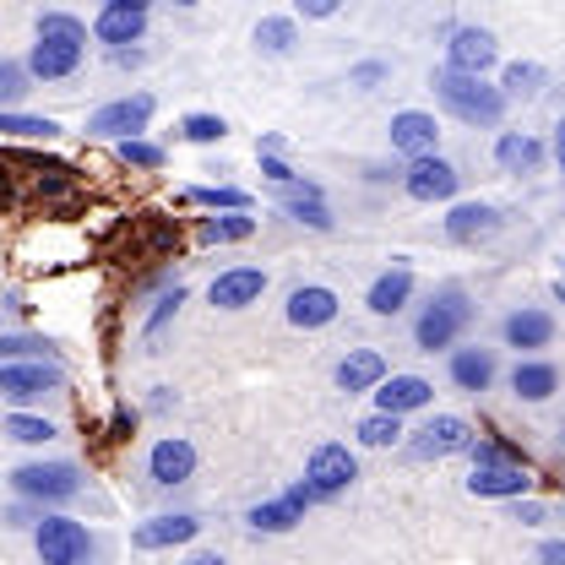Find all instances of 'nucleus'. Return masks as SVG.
<instances>
[{
	"mask_svg": "<svg viewBox=\"0 0 565 565\" xmlns=\"http://www.w3.org/2000/svg\"><path fill=\"white\" fill-rule=\"evenodd\" d=\"M33 544H39L44 565H87V550H93L87 527L71 522V516H44L33 527Z\"/></svg>",
	"mask_w": 565,
	"mask_h": 565,
	"instance_id": "obj_6",
	"label": "nucleus"
},
{
	"mask_svg": "<svg viewBox=\"0 0 565 565\" xmlns=\"http://www.w3.org/2000/svg\"><path fill=\"white\" fill-rule=\"evenodd\" d=\"M359 440H364V446H397V440H403V419L370 414V419H359Z\"/></svg>",
	"mask_w": 565,
	"mask_h": 565,
	"instance_id": "obj_35",
	"label": "nucleus"
},
{
	"mask_svg": "<svg viewBox=\"0 0 565 565\" xmlns=\"http://www.w3.org/2000/svg\"><path fill=\"white\" fill-rule=\"evenodd\" d=\"M39 353H50L44 338H0V359H33L39 364Z\"/></svg>",
	"mask_w": 565,
	"mask_h": 565,
	"instance_id": "obj_41",
	"label": "nucleus"
},
{
	"mask_svg": "<svg viewBox=\"0 0 565 565\" xmlns=\"http://www.w3.org/2000/svg\"><path fill=\"white\" fill-rule=\"evenodd\" d=\"M11 490L55 505V500H71V494L82 490V468L76 462H28V468L11 473Z\"/></svg>",
	"mask_w": 565,
	"mask_h": 565,
	"instance_id": "obj_4",
	"label": "nucleus"
},
{
	"mask_svg": "<svg viewBox=\"0 0 565 565\" xmlns=\"http://www.w3.org/2000/svg\"><path fill=\"white\" fill-rule=\"evenodd\" d=\"M457 169L446 163V158H419V163H408L403 169V191L414 196V202H451L457 196Z\"/></svg>",
	"mask_w": 565,
	"mask_h": 565,
	"instance_id": "obj_12",
	"label": "nucleus"
},
{
	"mask_svg": "<svg viewBox=\"0 0 565 565\" xmlns=\"http://www.w3.org/2000/svg\"><path fill=\"white\" fill-rule=\"evenodd\" d=\"M282 500H294L299 511H310V505H316V490H310V484L299 479V484H288V494H282Z\"/></svg>",
	"mask_w": 565,
	"mask_h": 565,
	"instance_id": "obj_45",
	"label": "nucleus"
},
{
	"mask_svg": "<svg viewBox=\"0 0 565 565\" xmlns=\"http://www.w3.org/2000/svg\"><path fill=\"white\" fill-rule=\"evenodd\" d=\"M180 305H185V288H180V282H174V288H169V294H163V299H158V310H152V316H147V338H158V332H163V327H169V321H174V310H180Z\"/></svg>",
	"mask_w": 565,
	"mask_h": 565,
	"instance_id": "obj_39",
	"label": "nucleus"
},
{
	"mask_svg": "<svg viewBox=\"0 0 565 565\" xmlns=\"http://www.w3.org/2000/svg\"><path fill=\"white\" fill-rule=\"evenodd\" d=\"M147 473H152V484H158V490L185 484V479L196 473V446H191L185 435H163V440L147 451Z\"/></svg>",
	"mask_w": 565,
	"mask_h": 565,
	"instance_id": "obj_8",
	"label": "nucleus"
},
{
	"mask_svg": "<svg viewBox=\"0 0 565 565\" xmlns=\"http://www.w3.org/2000/svg\"><path fill=\"white\" fill-rule=\"evenodd\" d=\"M429 403H435V386H429L424 375H392V381L375 386V414H392V419L419 414Z\"/></svg>",
	"mask_w": 565,
	"mask_h": 565,
	"instance_id": "obj_14",
	"label": "nucleus"
},
{
	"mask_svg": "<svg viewBox=\"0 0 565 565\" xmlns=\"http://www.w3.org/2000/svg\"><path fill=\"white\" fill-rule=\"evenodd\" d=\"M0 207H11V169L0 163Z\"/></svg>",
	"mask_w": 565,
	"mask_h": 565,
	"instance_id": "obj_48",
	"label": "nucleus"
},
{
	"mask_svg": "<svg viewBox=\"0 0 565 565\" xmlns=\"http://www.w3.org/2000/svg\"><path fill=\"white\" fill-rule=\"evenodd\" d=\"M131 414H126V408H120V414H115V424H109V440H126V435H131Z\"/></svg>",
	"mask_w": 565,
	"mask_h": 565,
	"instance_id": "obj_47",
	"label": "nucleus"
},
{
	"mask_svg": "<svg viewBox=\"0 0 565 565\" xmlns=\"http://www.w3.org/2000/svg\"><path fill=\"white\" fill-rule=\"evenodd\" d=\"M39 39H71V44H87V22H76L71 11H44V17H39Z\"/></svg>",
	"mask_w": 565,
	"mask_h": 565,
	"instance_id": "obj_33",
	"label": "nucleus"
},
{
	"mask_svg": "<svg viewBox=\"0 0 565 565\" xmlns=\"http://www.w3.org/2000/svg\"><path fill=\"white\" fill-rule=\"evenodd\" d=\"M28 93V66H17V61H0V104H17Z\"/></svg>",
	"mask_w": 565,
	"mask_h": 565,
	"instance_id": "obj_40",
	"label": "nucleus"
},
{
	"mask_svg": "<svg viewBox=\"0 0 565 565\" xmlns=\"http://www.w3.org/2000/svg\"><path fill=\"white\" fill-rule=\"evenodd\" d=\"M494 234H500V212L490 202H457L451 217H446L451 245H479V239H494Z\"/></svg>",
	"mask_w": 565,
	"mask_h": 565,
	"instance_id": "obj_17",
	"label": "nucleus"
},
{
	"mask_svg": "<svg viewBox=\"0 0 565 565\" xmlns=\"http://www.w3.org/2000/svg\"><path fill=\"white\" fill-rule=\"evenodd\" d=\"M250 234H256L250 212H212V217H202V245H239Z\"/></svg>",
	"mask_w": 565,
	"mask_h": 565,
	"instance_id": "obj_27",
	"label": "nucleus"
},
{
	"mask_svg": "<svg viewBox=\"0 0 565 565\" xmlns=\"http://www.w3.org/2000/svg\"><path fill=\"white\" fill-rule=\"evenodd\" d=\"M555 152H561V169H565V120L555 126Z\"/></svg>",
	"mask_w": 565,
	"mask_h": 565,
	"instance_id": "obj_50",
	"label": "nucleus"
},
{
	"mask_svg": "<svg viewBox=\"0 0 565 565\" xmlns=\"http://www.w3.org/2000/svg\"><path fill=\"white\" fill-rule=\"evenodd\" d=\"M196 533H202V522L185 516V511L180 516H147L137 533H131V544L137 550H174V544H191Z\"/></svg>",
	"mask_w": 565,
	"mask_h": 565,
	"instance_id": "obj_19",
	"label": "nucleus"
},
{
	"mask_svg": "<svg viewBox=\"0 0 565 565\" xmlns=\"http://www.w3.org/2000/svg\"><path fill=\"white\" fill-rule=\"evenodd\" d=\"M294 44H299L294 17H262V22H256V50H267V55H288Z\"/></svg>",
	"mask_w": 565,
	"mask_h": 565,
	"instance_id": "obj_30",
	"label": "nucleus"
},
{
	"mask_svg": "<svg viewBox=\"0 0 565 565\" xmlns=\"http://www.w3.org/2000/svg\"><path fill=\"white\" fill-rule=\"evenodd\" d=\"M0 137L50 141V137H61V126H55V120H44V115H11V109H0Z\"/></svg>",
	"mask_w": 565,
	"mask_h": 565,
	"instance_id": "obj_32",
	"label": "nucleus"
},
{
	"mask_svg": "<svg viewBox=\"0 0 565 565\" xmlns=\"http://www.w3.org/2000/svg\"><path fill=\"white\" fill-rule=\"evenodd\" d=\"M381 76H386V66H381V61H370V66L353 71V87H359V93H370V87H375Z\"/></svg>",
	"mask_w": 565,
	"mask_h": 565,
	"instance_id": "obj_43",
	"label": "nucleus"
},
{
	"mask_svg": "<svg viewBox=\"0 0 565 565\" xmlns=\"http://www.w3.org/2000/svg\"><path fill=\"white\" fill-rule=\"evenodd\" d=\"M435 115H424V109H403V115H392V152H403L408 163H419V158H435Z\"/></svg>",
	"mask_w": 565,
	"mask_h": 565,
	"instance_id": "obj_15",
	"label": "nucleus"
},
{
	"mask_svg": "<svg viewBox=\"0 0 565 565\" xmlns=\"http://www.w3.org/2000/svg\"><path fill=\"white\" fill-rule=\"evenodd\" d=\"M511 516H516V522H522V527H539V522H544V516H550V511H544V505H539V500H511Z\"/></svg>",
	"mask_w": 565,
	"mask_h": 565,
	"instance_id": "obj_42",
	"label": "nucleus"
},
{
	"mask_svg": "<svg viewBox=\"0 0 565 565\" xmlns=\"http://www.w3.org/2000/svg\"><path fill=\"white\" fill-rule=\"evenodd\" d=\"M185 202L212 207V212H250V196H245V191H234V185H191V191H185Z\"/></svg>",
	"mask_w": 565,
	"mask_h": 565,
	"instance_id": "obj_31",
	"label": "nucleus"
},
{
	"mask_svg": "<svg viewBox=\"0 0 565 565\" xmlns=\"http://www.w3.org/2000/svg\"><path fill=\"white\" fill-rule=\"evenodd\" d=\"M468 490L479 494V500H527L533 473H527V462H511V468H473Z\"/></svg>",
	"mask_w": 565,
	"mask_h": 565,
	"instance_id": "obj_18",
	"label": "nucleus"
},
{
	"mask_svg": "<svg viewBox=\"0 0 565 565\" xmlns=\"http://www.w3.org/2000/svg\"><path fill=\"white\" fill-rule=\"evenodd\" d=\"M180 137L202 141V147H207V141L228 137V126H223V115H185V120H180Z\"/></svg>",
	"mask_w": 565,
	"mask_h": 565,
	"instance_id": "obj_36",
	"label": "nucleus"
},
{
	"mask_svg": "<svg viewBox=\"0 0 565 565\" xmlns=\"http://www.w3.org/2000/svg\"><path fill=\"white\" fill-rule=\"evenodd\" d=\"M435 98L446 115H457L462 126H500L505 98L484 76H457V71H435Z\"/></svg>",
	"mask_w": 565,
	"mask_h": 565,
	"instance_id": "obj_1",
	"label": "nucleus"
},
{
	"mask_svg": "<svg viewBox=\"0 0 565 565\" xmlns=\"http://www.w3.org/2000/svg\"><path fill=\"white\" fill-rule=\"evenodd\" d=\"M50 392H61V370L55 364H0V397L6 403H39V397H50Z\"/></svg>",
	"mask_w": 565,
	"mask_h": 565,
	"instance_id": "obj_9",
	"label": "nucleus"
},
{
	"mask_svg": "<svg viewBox=\"0 0 565 565\" xmlns=\"http://www.w3.org/2000/svg\"><path fill=\"white\" fill-rule=\"evenodd\" d=\"M494 33L484 28H451V44H446V71L457 76H484L494 66Z\"/></svg>",
	"mask_w": 565,
	"mask_h": 565,
	"instance_id": "obj_11",
	"label": "nucleus"
},
{
	"mask_svg": "<svg viewBox=\"0 0 565 565\" xmlns=\"http://www.w3.org/2000/svg\"><path fill=\"white\" fill-rule=\"evenodd\" d=\"M207 294L217 310H245V305H256V299L267 294V273H262V267H228V273L212 278Z\"/></svg>",
	"mask_w": 565,
	"mask_h": 565,
	"instance_id": "obj_16",
	"label": "nucleus"
},
{
	"mask_svg": "<svg viewBox=\"0 0 565 565\" xmlns=\"http://www.w3.org/2000/svg\"><path fill=\"white\" fill-rule=\"evenodd\" d=\"M451 381H457L462 392H490L494 353L490 349H457V353H451Z\"/></svg>",
	"mask_w": 565,
	"mask_h": 565,
	"instance_id": "obj_26",
	"label": "nucleus"
},
{
	"mask_svg": "<svg viewBox=\"0 0 565 565\" xmlns=\"http://www.w3.org/2000/svg\"><path fill=\"white\" fill-rule=\"evenodd\" d=\"M511 392H516L522 403H550V397L561 392V370H555L550 359H516Z\"/></svg>",
	"mask_w": 565,
	"mask_h": 565,
	"instance_id": "obj_21",
	"label": "nucleus"
},
{
	"mask_svg": "<svg viewBox=\"0 0 565 565\" xmlns=\"http://www.w3.org/2000/svg\"><path fill=\"white\" fill-rule=\"evenodd\" d=\"M544 93V66H533V61H516V66H505L500 76V98L511 104V98H539Z\"/></svg>",
	"mask_w": 565,
	"mask_h": 565,
	"instance_id": "obj_29",
	"label": "nucleus"
},
{
	"mask_svg": "<svg viewBox=\"0 0 565 565\" xmlns=\"http://www.w3.org/2000/svg\"><path fill=\"white\" fill-rule=\"evenodd\" d=\"M141 33H147V0H109V6L93 17V39H104V44H115V50L137 44Z\"/></svg>",
	"mask_w": 565,
	"mask_h": 565,
	"instance_id": "obj_10",
	"label": "nucleus"
},
{
	"mask_svg": "<svg viewBox=\"0 0 565 565\" xmlns=\"http://www.w3.org/2000/svg\"><path fill=\"white\" fill-rule=\"evenodd\" d=\"M120 163H131V169H147V174H152V169H163V147H158V141H120Z\"/></svg>",
	"mask_w": 565,
	"mask_h": 565,
	"instance_id": "obj_37",
	"label": "nucleus"
},
{
	"mask_svg": "<svg viewBox=\"0 0 565 565\" xmlns=\"http://www.w3.org/2000/svg\"><path fill=\"white\" fill-rule=\"evenodd\" d=\"M353 479H359V462H353L349 446H338V440L316 446V451H310V462H305V484L316 490V500H338Z\"/></svg>",
	"mask_w": 565,
	"mask_h": 565,
	"instance_id": "obj_5",
	"label": "nucleus"
},
{
	"mask_svg": "<svg viewBox=\"0 0 565 565\" xmlns=\"http://www.w3.org/2000/svg\"><path fill=\"white\" fill-rule=\"evenodd\" d=\"M473 321V305H468V294L462 288H440L435 299H429V310L419 316V327H414V343L424 353L435 349H451L457 338H462V327Z\"/></svg>",
	"mask_w": 565,
	"mask_h": 565,
	"instance_id": "obj_2",
	"label": "nucleus"
},
{
	"mask_svg": "<svg viewBox=\"0 0 565 565\" xmlns=\"http://www.w3.org/2000/svg\"><path fill=\"white\" fill-rule=\"evenodd\" d=\"M245 522H250L256 533H294V527L305 522V511H299L294 500H262V505L245 511Z\"/></svg>",
	"mask_w": 565,
	"mask_h": 565,
	"instance_id": "obj_28",
	"label": "nucleus"
},
{
	"mask_svg": "<svg viewBox=\"0 0 565 565\" xmlns=\"http://www.w3.org/2000/svg\"><path fill=\"white\" fill-rule=\"evenodd\" d=\"M555 299H561V305H565V282H561V288H555Z\"/></svg>",
	"mask_w": 565,
	"mask_h": 565,
	"instance_id": "obj_51",
	"label": "nucleus"
},
{
	"mask_svg": "<svg viewBox=\"0 0 565 565\" xmlns=\"http://www.w3.org/2000/svg\"><path fill=\"white\" fill-rule=\"evenodd\" d=\"M468 446H473V429L457 419V414H435V419L414 435V457H424V462H435V457H457V451H468Z\"/></svg>",
	"mask_w": 565,
	"mask_h": 565,
	"instance_id": "obj_13",
	"label": "nucleus"
},
{
	"mask_svg": "<svg viewBox=\"0 0 565 565\" xmlns=\"http://www.w3.org/2000/svg\"><path fill=\"white\" fill-rule=\"evenodd\" d=\"M6 435L22 440V446H44V440H55V424L33 419V414H11V419H6Z\"/></svg>",
	"mask_w": 565,
	"mask_h": 565,
	"instance_id": "obj_34",
	"label": "nucleus"
},
{
	"mask_svg": "<svg viewBox=\"0 0 565 565\" xmlns=\"http://www.w3.org/2000/svg\"><path fill=\"white\" fill-rule=\"evenodd\" d=\"M185 565H223V555H212V550H202V555H191Z\"/></svg>",
	"mask_w": 565,
	"mask_h": 565,
	"instance_id": "obj_49",
	"label": "nucleus"
},
{
	"mask_svg": "<svg viewBox=\"0 0 565 565\" xmlns=\"http://www.w3.org/2000/svg\"><path fill=\"white\" fill-rule=\"evenodd\" d=\"M505 343L511 349H550L555 343V316L550 310H511L505 316Z\"/></svg>",
	"mask_w": 565,
	"mask_h": 565,
	"instance_id": "obj_23",
	"label": "nucleus"
},
{
	"mask_svg": "<svg viewBox=\"0 0 565 565\" xmlns=\"http://www.w3.org/2000/svg\"><path fill=\"white\" fill-rule=\"evenodd\" d=\"M494 163H500L505 174H533V169L544 163V147H539V137H527V131H500Z\"/></svg>",
	"mask_w": 565,
	"mask_h": 565,
	"instance_id": "obj_24",
	"label": "nucleus"
},
{
	"mask_svg": "<svg viewBox=\"0 0 565 565\" xmlns=\"http://www.w3.org/2000/svg\"><path fill=\"white\" fill-rule=\"evenodd\" d=\"M408 294H414V273H408V267H392V273H381V278L370 282V299H364V305H370L375 316H397V310L408 305Z\"/></svg>",
	"mask_w": 565,
	"mask_h": 565,
	"instance_id": "obj_25",
	"label": "nucleus"
},
{
	"mask_svg": "<svg viewBox=\"0 0 565 565\" xmlns=\"http://www.w3.org/2000/svg\"><path fill=\"white\" fill-rule=\"evenodd\" d=\"M338 294L327 288V282H299L294 294H288V327H299V332H321V327H332L338 321Z\"/></svg>",
	"mask_w": 565,
	"mask_h": 565,
	"instance_id": "obj_7",
	"label": "nucleus"
},
{
	"mask_svg": "<svg viewBox=\"0 0 565 565\" xmlns=\"http://www.w3.org/2000/svg\"><path fill=\"white\" fill-rule=\"evenodd\" d=\"M299 17H338V0H299Z\"/></svg>",
	"mask_w": 565,
	"mask_h": 565,
	"instance_id": "obj_44",
	"label": "nucleus"
},
{
	"mask_svg": "<svg viewBox=\"0 0 565 565\" xmlns=\"http://www.w3.org/2000/svg\"><path fill=\"white\" fill-rule=\"evenodd\" d=\"M152 93H126V98H115V104H104V109H93L87 115V137H115V141H137V131H147V120H152Z\"/></svg>",
	"mask_w": 565,
	"mask_h": 565,
	"instance_id": "obj_3",
	"label": "nucleus"
},
{
	"mask_svg": "<svg viewBox=\"0 0 565 565\" xmlns=\"http://www.w3.org/2000/svg\"><path fill=\"white\" fill-rule=\"evenodd\" d=\"M76 66H82V44H71V39H39L28 55V76H39V82H61Z\"/></svg>",
	"mask_w": 565,
	"mask_h": 565,
	"instance_id": "obj_20",
	"label": "nucleus"
},
{
	"mask_svg": "<svg viewBox=\"0 0 565 565\" xmlns=\"http://www.w3.org/2000/svg\"><path fill=\"white\" fill-rule=\"evenodd\" d=\"M539 561H544V565H565V539H550V544L539 550Z\"/></svg>",
	"mask_w": 565,
	"mask_h": 565,
	"instance_id": "obj_46",
	"label": "nucleus"
},
{
	"mask_svg": "<svg viewBox=\"0 0 565 565\" xmlns=\"http://www.w3.org/2000/svg\"><path fill=\"white\" fill-rule=\"evenodd\" d=\"M468 457H473V468H511V462H522V457H516L511 446H500V440H473Z\"/></svg>",
	"mask_w": 565,
	"mask_h": 565,
	"instance_id": "obj_38",
	"label": "nucleus"
},
{
	"mask_svg": "<svg viewBox=\"0 0 565 565\" xmlns=\"http://www.w3.org/2000/svg\"><path fill=\"white\" fill-rule=\"evenodd\" d=\"M386 381V359L375 349H353L343 364H338V392H349V397H359V392H375Z\"/></svg>",
	"mask_w": 565,
	"mask_h": 565,
	"instance_id": "obj_22",
	"label": "nucleus"
}]
</instances>
